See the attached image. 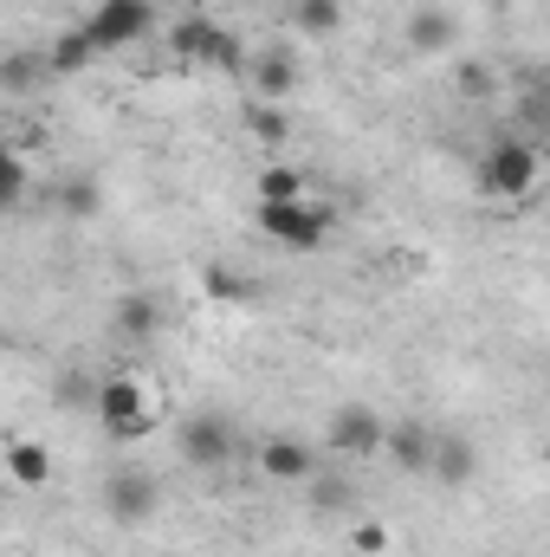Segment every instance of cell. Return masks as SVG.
<instances>
[{
	"label": "cell",
	"mask_w": 550,
	"mask_h": 557,
	"mask_svg": "<svg viewBox=\"0 0 550 557\" xmlns=\"http://www.w3.org/2000/svg\"><path fill=\"white\" fill-rule=\"evenodd\" d=\"M473 188L479 195H492V201H525L532 188H538V143L532 137H499L486 143V156L473 162Z\"/></svg>",
	"instance_id": "obj_1"
},
{
	"label": "cell",
	"mask_w": 550,
	"mask_h": 557,
	"mask_svg": "<svg viewBox=\"0 0 550 557\" xmlns=\"http://www.w3.org/2000/svg\"><path fill=\"white\" fill-rule=\"evenodd\" d=\"M91 409H98V421H104V434L124 441V447L155 428V403H149V389H142L137 376H104V383L91 389Z\"/></svg>",
	"instance_id": "obj_2"
},
{
	"label": "cell",
	"mask_w": 550,
	"mask_h": 557,
	"mask_svg": "<svg viewBox=\"0 0 550 557\" xmlns=\"http://www.w3.org/2000/svg\"><path fill=\"white\" fill-rule=\"evenodd\" d=\"M253 221H260L266 240L291 247V253H311V247H324V234H330V208H317L311 195H304V201H260Z\"/></svg>",
	"instance_id": "obj_3"
},
{
	"label": "cell",
	"mask_w": 550,
	"mask_h": 557,
	"mask_svg": "<svg viewBox=\"0 0 550 557\" xmlns=\"http://www.w3.org/2000/svg\"><path fill=\"white\" fill-rule=\"evenodd\" d=\"M324 447L337 460H370V454L389 447V421L376 416L370 403H343V409H330V421H324Z\"/></svg>",
	"instance_id": "obj_4"
},
{
	"label": "cell",
	"mask_w": 550,
	"mask_h": 557,
	"mask_svg": "<svg viewBox=\"0 0 550 557\" xmlns=\"http://www.w3.org/2000/svg\"><path fill=\"white\" fill-rule=\"evenodd\" d=\"M149 26H155V0H98V7H91V20H85V33H91V46H98V52L137 46Z\"/></svg>",
	"instance_id": "obj_5"
},
{
	"label": "cell",
	"mask_w": 550,
	"mask_h": 557,
	"mask_svg": "<svg viewBox=\"0 0 550 557\" xmlns=\"http://www.w3.org/2000/svg\"><path fill=\"white\" fill-rule=\"evenodd\" d=\"M260 473L273 486H311L317 480V447L298 441V434H266L260 441Z\"/></svg>",
	"instance_id": "obj_6"
},
{
	"label": "cell",
	"mask_w": 550,
	"mask_h": 557,
	"mask_svg": "<svg viewBox=\"0 0 550 557\" xmlns=\"http://www.w3.org/2000/svg\"><path fill=\"white\" fill-rule=\"evenodd\" d=\"M104 512L117 519V525H149L155 512H162V486L149 480V473H111L104 480Z\"/></svg>",
	"instance_id": "obj_7"
},
{
	"label": "cell",
	"mask_w": 550,
	"mask_h": 557,
	"mask_svg": "<svg viewBox=\"0 0 550 557\" xmlns=\"http://www.w3.org/2000/svg\"><path fill=\"white\" fill-rule=\"evenodd\" d=\"M175 447H182V460L188 467H227V454H234V428L221 416H188L182 428H175Z\"/></svg>",
	"instance_id": "obj_8"
},
{
	"label": "cell",
	"mask_w": 550,
	"mask_h": 557,
	"mask_svg": "<svg viewBox=\"0 0 550 557\" xmlns=\"http://www.w3.org/2000/svg\"><path fill=\"white\" fill-rule=\"evenodd\" d=\"M512 124H518V137H532V143L550 137V72H525L512 85Z\"/></svg>",
	"instance_id": "obj_9"
},
{
	"label": "cell",
	"mask_w": 550,
	"mask_h": 557,
	"mask_svg": "<svg viewBox=\"0 0 550 557\" xmlns=\"http://www.w3.org/2000/svg\"><path fill=\"white\" fill-rule=\"evenodd\" d=\"M473 473H479V447H473L466 434H440V441H434V467H427V480H434L440 493H460Z\"/></svg>",
	"instance_id": "obj_10"
},
{
	"label": "cell",
	"mask_w": 550,
	"mask_h": 557,
	"mask_svg": "<svg viewBox=\"0 0 550 557\" xmlns=\"http://www.w3.org/2000/svg\"><path fill=\"white\" fill-rule=\"evenodd\" d=\"M111 331H117L124 344H149V337L162 331V305H155V292H124V298L111 305Z\"/></svg>",
	"instance_id": "obj_11"
},
{
	"label": "cell",
	"mask_w": 550,
	"mask_h": 557,
	"mask_svg": "<svg viewBox=\"0 0 550 557\" xmlns=\"http://www.w3.org/2000/svg\"><path fill=\"white\" fill-rule=\"evenodd\" d=\"M434 441H440V434H434L427 421H389V447H383V454H389L402 473H427V467H434Z\"/></svg>",
	"instance_id": "obj_12"
},
{
	"label": "cell",
	"mask_w": 550,
	"mask_h": 557,
	"mask_svg": "<svg viewBox=\"0 0 550 557\" xmlns=\"http://www.w3.org/2000/svg\"><path fill=\"white\" fill-rule=\"evenodd\" d=\"M247 85H253V98H260V104H278V98L298 85V65H291V52H278V46L253 52V59H247Z\"/></svg>",
	"instance_id": "obj_13"
},
{
	"label": "cell",
	"mask_w": 550,
	"mask_h": 557,
	"mask_svg": "<svg viewBox=\"0 0 550 557\" xmlns=\"http://www.w3.org/2000/svg\"><path fill=\"white\" fill-rule=\"evenodd\" d=\"M402 39H409L414 52H453L460 26H453V13H447V7H414L409 26H402Z\"/></svg>",
	"instance_id": "obj_14"
},
{
	"label": "cell",
	"mask_w": 550,
	"mask_h": 557,
	"mask_svg": "<svg viewBox=\"0 0 550 557\" xmlns=\"http://www.w3.org/2000/svg\"><path fill=\"white\" fill-rule=\"evenodd\" d=\"M52 208H59L65 221H91V214L104 208V188H98L91 175H59V182H52Z\"/></svg>",
	"instance_id": "obj_15"
},
{
	"label": "cell",
	"mask_w": 550,
	"mask_h": 557,
	"mask_svg": "<svg viewBox=\"0 0 550 557\" xmlns=\"http://www.w3.org/2000/svg\"><path fill=\"white\" fill-rule=\"evenodd\" d=\"M7 480L13 486H52V454L39 447V441H7Z\"/></svg>",
	"instance_id": "obj_16"
},
{
	"label": "cell",
	"mask_w": 550,
	"mask_h": 557,
	"mask_svg": "<svg viewBox=\"0 0 550 557\" xmlns=\"http://www.w3.org/2000/svg\"><path fill=\"white\" fill-rule=\"evenodd\" d=\"M91 59H98V46H91V33H85V26H72V33H59V39L46 46V65H52V78H78Z\"/></svg>",
	"instance_id": "obj_17"
},
{
	"label": "cell",
	"mask_w": 550,
	"mask_h": 557,
	"mask_svg": "<svg viewBox=\"0 0 550 557\" xmlns=\"http://www.w3.org/2000/svg\"><path fill=\"white\" fill-rule=\"evenodd\" d=\"M214 33H221L214 20H195V13H188V20H175V26H168V46H175V59H195V65H201V59H208V46H214Z\"/></svg>",
	"instance_id": "obj_18"
},
{
	"label": "cell",
	"mask_w": 550,
	"mask_h": 557,
	"mask_svg": "<svg viewBox=\"0 0 550 557\" xmlns=\"http://www.w3.org/2000/svg\"><path fill=\"white\" fill-rule=\"evenodd\" d=\"M304 499H311V512L330 519V512H350V506H357V486H350L343 473H317V480L304 486Z\"/></svg>",
	"instance_id": "obj_19"
},
{
	"label": "cell",
	"mask_w": 550,
	"mask_h": 557,
	"mask_svg": "<svg viewBox=\"0 0 550 557\" xmlns=\"http://www.w3.org/2000/svg\"><path fill=\"white\" fill-rule=\"evenodd\" d=\"M291 26L311 33V39H330L343 26V7L337 0H291Z\"/></svg>",
	"instance_id": "obj_20"
},
{
	"label": "cell",
	"mask_w": 550,
	"mask_h": 557,
	"mask_svg": "<svg viewBox=\"0 0 550 557\" xmlns=\"http://www.w3.org/2000/svg\"><path fill=\"white\" fill-rule=\"evenodd\" d=\"M39 78H52V65H46V52L33 59V52H13L7 65H0V85H7V98H26Z\"/></svg>",
	"instance_id": "obj_21"
},
{
	"label": "cell",
	"mask_w": 550,
	"mask_h": 557,
	"mask_svg": "<svg viewBox=\"0 0 550 557\" xmlns=\"http://www.w3.org/2000/svg\"><path fill=\"white\" fill-rule=\"evenodd\" d=\"M260 201H304V169H291V162L260 169Z\"/></svg>",
	"instance_id": "obj_22"
},
{
	"label": "cell",
	"mask_w": 550,
	"mask_h": 557,
	"mask_svg": "<svg viewBox=\"0 0 550 557\" xmlns=\"http://www.w3.org/2000/svg\"><path fill=\"white\" fill-rule=\"evenodd\" d=\"M453 91H460L466 104H479V98H492V91H499V72H492L486 59H466V65L453 72Z\"/></svg>",
	"instance_id": "obj_23"
},
{
	"label": "cell",
	"mask_w": 550,
	"mask_h": 557,
	"mask_svg": "<svg viewBox=\"0 0 550 557\" xmlns=\"http://www.w3.org/2000/svg\"><path fill=\"white\" fill-rule=\"evenodd\" d=\"M247 131H253L260 143H285V137H291L285 111H278V104H260V98H253V111H247Z\"/></svg>",
	"instance_id": "obj_24"
},
{
	"label": "cell",
	"mask_w": 550,
	"mask_h": 557,
	"mask_svg": "<svg viewBox=\"0 0 550 557\" xmlns=\"http://www.w3.org/2000/svg\"><path fill=\"white\" fill-rule=\"evenodd\" d=\"M201 292L221 298V305H240V298H247V278L234 273V267H208V273H201Z\"/></svg>",
	"instance_id": "obj_25"
},
{
	"label": "cell",
	"mask_w": 550,
	"mask_h": 557,
	"mask_svg": "<svg viewBox=\"0 0 550 557\" xmlns=\"http://www.w3.org/2000/svg\"><path fill=\"white\" fill-rule=\"evenodd\" d=\"M0 201H7V208H20V201H26V162H20V156H7V162H0Z\"/></svg>",
	"instance_id": "obj_26"
},
{
	"label": "cell",
	"mask_w": 550,
	"mask_h": 557,
	"mask_svg": "<svg viewBox=\"0 0 550 557\" xmlns=\"http://www.w3.org/2000/svg\"><path fill=\"white\" fill-rule=\"evenodd\" d=\"M350 545H357V552H363V557L389 552V525H376V519H363V525H357V539H350Z\"/></svg>",
	"instance_id": "obj_27"
}]
</instances>
